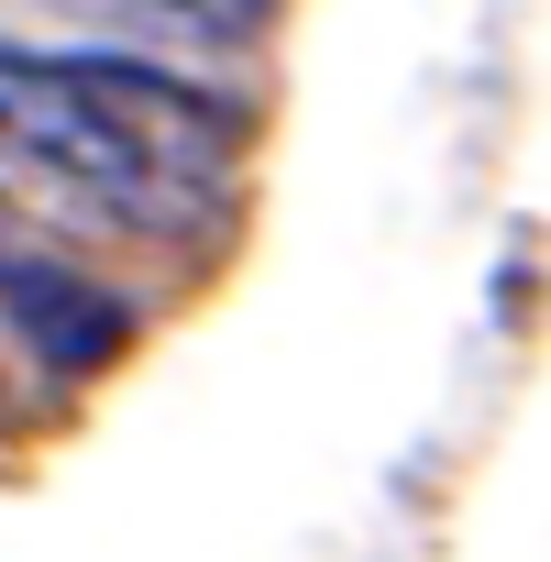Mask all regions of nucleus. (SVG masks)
Listing matches in <instances>:
<instances>
[{
  "instance_id": "obj_1",
  "label": "nucleus",
  "mask_w": 551,
  "mask_h": 562,
  "mask_svg": "<svg viewBox=\"0 0 551 562\" xmlns=\"http://www.w3.org/2000/svg\"><path fill=\"white\" fill-rule=\"evenodd\" d=\"M243 144V100L144 45H0V199L34 221L188 243L232 210Z\"/></svg>"
},
{
  "instance_id": "obj_3",
  "label": "nucleus",
  "mask_w": 551,
  "mask_h": 562,
  "mask_svg": "<svg viewBox=\"0 0 551 562\" xmlns=\"http://www.w3.org/2000/svg\"><path fill=\"white\" fill-rule=\"evenodd\" d=\"M56 12H78L89 34L144 45V56H232V45H254L288 12V0H56Z\"/></svg>"
},
{
  "instance_id": "obj_4",
  "label": "nucleus",
  "mask_w": 551,
  "mask_h": 562,
  "mask_svg": "<svg viewBox=\"0 0 551 562\" xmlns=\"http://www.w3.org/2000/svg\"><path fill=\"white\" fill-rule=\"evenodd\" d=\"M0 419H12V375H0Z\"/></svg>"
},
{
  "instance_id": "obj_2",
  "label": "nucleus",
  "mask_w": 551,
  "mask_h": 562,
  "mask_svg": "<svg viewBox=\"0 0 551 562\" xmlns=\"http://www.w3.org/2000/svg\"><path fill=\"white\" fill-rule=\"evenodd\" d=\"M0 331H12L23 353H45L56 375H100L133 342V310L34 232V210L0 199Z\"/></svg>"
}]
</instances>
